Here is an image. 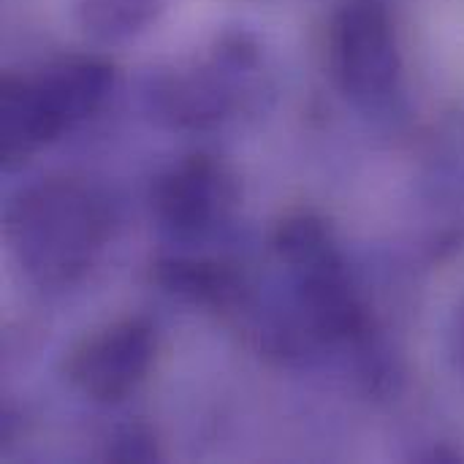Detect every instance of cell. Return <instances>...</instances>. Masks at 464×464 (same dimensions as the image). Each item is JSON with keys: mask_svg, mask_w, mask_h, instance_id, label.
Wrapping results in <instances>:
<instances>
[{"mask_svg": "<svg viewBox=\"0 0 464 464\" xmlns=\"http://www.w3.org/2000/svg\"><path fill=\"white\" fill-rule=\"evenodd\" d=\"M109 237L103 198L79 179L52 177L22 190L5 215V239L22 269L44 285L82 277Z\"/></svg>", "mask_w": 464, "mask_h": 464, "instance_id": "obj_1", "label": "cell"}, {"mask_svg": "<svg viewBox=\"0 0 464 464\" xmlns=\"http://www.w3.org/2000/svg\"><path fill=\"white\" fill-rule=\"evenodd\" d=\"M155 351V329L141 318H125L87 337L71 353L65 372L84 397L120 402L147 378Z\"/></svg>", "mask_w": 464, "mask_h": 464, "instance_id": "obj_2", "label": "cell"}, {"mask_svg": "<svg viewBox=\"0 0 464 464\" xmlns=\"http://www.w3.org/2000/svg\"><path fill=\"white\" fill-rule=\"evenodd\" d=\"M332 71L345 92H386L400 71L392 22L375 0H351L340 8L329 33Z\"/></svg>", "mask_w": 464, "mask_h": 464, "instance_id": "obj_3", "label": "cell"}, {"mask_svg": "<svg viewBox=\"0 0 464 464\" xmlns=\"http://www.w3.org/2000/svg\"><path fill=\"white\" fill-rule=\"evenodd\" d=\"M228 201V177L223 166L207 155H193L177 163L158 179L152 190L158 218L179 234L209 228Z\"/></svg>", "mask_w": 464, "mask_h": 464, "instance_id": "obj_4", "label": "cell"}, {"mask_svg": "<svg viewBox=\"0 0 464 464\" xmlns=\"http://www.w3.org/2000/svg\"><path fill=\"white\" fill-rule=\"evenodd\" d=\"M35 82L38 98L57 133L90 117L109 95L114 71L98 57H68L44 71Z\"/></svg>", "mask_w": 464, "mask_h": 464, "instance_id": "obj_5", "label": "cell"}, {"mask_svg": "<svg viewBox=\"0 0 464 464\" xmlns=\"http://www.w3.org/2000/svg\"><path fill=\"white\" fill-rule=\"evenodd\" d=\"M302 310L321 340H351L364 332L367 315L343 272V261L302 272Z\"/></svg>", "mask_w": 464, "mask_h": 464, "instance_id": "obj_6", "label": "cell"}, {"mask_svg": "<svg viewBox=\"0 0 464 464\" xmlns=\"http://www.w3.org/2000/svg\"><path fill=\"white\" fill-rule=\"evenodd\" d=\"M57 128L49 120L35 82L22 76H5L0 95V160L14 169L24 163L38 147L57 139Z\"/></svg>", "mask_w": 464, "mask_h": 464, "instance_id": "obj_7", "label": "cell"}, {"mask_svg": "<svg viewBox=\"0 0 464 464\" xmlns=\"http://www.w3.org/2000/svg\"><path fill=\"white\" fill-rule=\"evenodd\" d=\"M158 106L160 117H166L171 125L182 128H204L218 122L226 109L231 106V92L226 76L196 71L188 76H177L166 82L158 90Z\"/></svg>", "mask_w": 464, "mask_h": 464, "instance_id": "obj_8", "label": "cell"}, {"mask_svg": "<svg viewBox=\"0 0 464 464\" xmlns=\"http://www.w3.org/2000/svg\"><path fill=\"white\" fill-rule=\"evenodd\" d=\"M155 280L163 285V291L207 307H226L239 294V275L215 261H160L155 266Z\"/></svg>", "mask_w": 464, "mask_h": 464, "instance_id": "obj_9", "label": "cell"}, {"mask_svg": "<svg viewBox=\"0 0 464 464\" xmlns=\"http://www.w3.org/2000/svg\"><path fill=\"white\" fill-rule=\"evenodd\" d=\"M275 250L299 275L340 261L329 226L313 212H296L285 218L275 231Z\"/></svg>", "mask_w": 464, "mask_h": 464, "instance_id": "obj_10", "label": "cell"}, {"mask_svg": "<svg viewBox=\"0 0 464 464\" xmlns=\"http://www.w3.org/2000/svg\"><path fill=\"white\" fill-rule=\"evenodd\" d=\"M166 0H79L82 24L103 41H120L141 33Z\"/></svg>", "mask_w": 464, "mask_h": 464, "instance_id": "obj_11", "label": "cell"}, {"mask_svg": "<svg viewBox=\"0 0 464 464\" xmlns=\"http://www.w3.org/2000/svg\"><path fill=\"white\" fill-rule=\"evenodd\" d=\"M109 459H114V462H155L158 459L155 435L147 432L144 427L122 430L109 446Z\"/></svg>", "mask_w": 464, "mask_h": 464, "instance_id": "obj_12", "label": "cell"}]
</instances>
